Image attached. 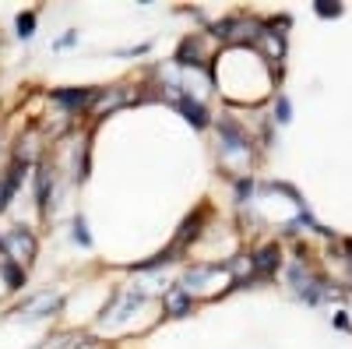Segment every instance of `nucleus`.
I'll return each mask as SVG.
<instances>
[{
	"instance_id": "11",
	"label": "nucleus",
	"mask_w": 352,
	"mask_h": 349,
	"mask_svg": "<svg viewBox=\"0 0 352 349\" xmlns=\"http://www.w3.org/2000/svg\"><path fill=\"white\" fill-rule=\"evenodd\" d=\"M204 222H208V212L204 209H194L184 222H180V229H176V240H173V247H180V251H187L201 233H204Z\"/></svg>"
},
{
	"instance_id": "22",
	"label": "nucleus",
	"mask_w": 352,
	"mask_h": 349,
	"mask_svg": "<svg viewBox=\"0 0 352 349\" xmlns=\"http://www.w3.org/2000/svg\"><path fill=\"white\" fill-rule=\"evenodd\" d=\"M148 53H152V39L138 43V46H127V50H113V56H120V61H138V56H148Z\"/></svg>"
},
{
	"instance_id": "17",
	"label": "nucleus",
	"mask_w": 352,
	"mask_h": 349,
	"mask_svg": "<svg viewBox=\"0 0 352 349\" xmlns=\"http://www.w3.org/2000/svg\"><path fill=\"white\" fill-rule=\"evenodd\" d=\"M124 99H127V96H124L120 89H109V92H99V99H96V106H92V116H96V120H106V116H109L113 109H120V106H127Z\"/></svg>"
},
{
	"instance_id": "20",
	"label": "nucleus",
	"mask_w": 352,
	"mask_h": 349,
	"mask_svg": "<svg viewBox=\"0 0 352 349\" xmlns=\"http://www.w3.org/2000/svg\"><path fill=\"white\" fill-rule=\"evenodd\" d=\"M71 237H74L78 247H92V233H88L85 215H74V219H71Z\"/></svg>"
},
{
	"instance_id": "12",
	"label": "nucleus",
	"mask_w": 352,
	"mask_h": 349,
	"mask_svg": "<svg viewBox=\"0 0 352 349\" xmlns=\"http://www.w3.org/2000/svg\"><path fill=\"white\" fill-rule=\"evenodd\" d=\"M173 106H176V113H180V116H184V120H187L194 131H204V127L212 124V113H208V106L197 103V99H190V96H180Z\"/></svg>"
},
{
	"instance_id": "1",
	"label": "nucleus",
	"mask_w": 352,
	"mask_h": 349,
	"mask_svg": "<svg viewBox=\"0 0 352 349\" xmlns=\"http://www.w3.org/2000/svg\"><path fill=\"white\" fill-rule=\"evenodd\" d=\"M264 32V21L254 14H236V18H219L208 25V36L222 39L229 50H254V43Z\"/></svg>"
},
{
	"instance_id": "21",
	"label": "nucleus",
	"mask_w": 352,
	"mask_h": 349,
	"mask_svg": "<svg viewBox=\"0 0 352 349\" xmlns=\"http://www.w3.org/2000/svg\"><path fill=\"white\" fill-rule=\"evenodd\" d=\"M36 28H39V21H36V14H32V11L18 14V21H14V32H18V39H32V36H36Z\"/></svg>"
},
{
	"instance_id": "6",
	"label": "nucleus",
	"mask_w": 352,
	"mask_h": 349,
	"mask_svg": "<svg viewBox=\"0 0 352 349\" xmlns=\"http://www.w3.org/2000/svg\"><path fill=\"white\" fill-rule=\"evenodd\" d=\"M14 159L25 162V166H32V169L43 162V127H28V131L18 134V141H14Z\"/></svg>"
},
{
	"instance_id": "15",
	"label": "nucleus",
	"mask_w": 352,
	"mask_h": 349,
	"mask_svg": "<svg viewBox=\"0 0 352 349\" xmlns=\"http://www.w3.org/2000/svg\"><path fill=\"white\" fill-rule=\"evenodd\" d=\"M60 307H64V297L50 293V297H39V300H32V304L18 307V317H25V321H39V317H53Z\"/></svg>"
},
{
	"instance_id": "25",
	"label": "nucleus",
	"mask_w": 352,
	"mask_h": 349,
	"mask_svg": "<svg viewBox=\"0 0 352 349\" xmlns=\"http://www.w3.org/2000/svg\"><path fill=\"white\" fill-rule=\"evenodd\" d=\"M74 43H78V32L71 28V32H64V36H56V39H53V53H64V50H71Z\"/></svg>"
},
{
	"instance_id": "14",
	"label": "nucleus",
	"mask_w": 352,
	"mask_h": 349,
	"mask_svg": "<svg viewBox=\"0 0 352 349\" xmlns=\"http://www.w3.org/2000/svg\"><path fill=\"white\" fill-rule=\"evenodd\" d=\"M222 272H226V268H215V265H194V268H187V272L180 275V286L194 297V293H204V289H208V282H212L215 275H222Z\"/></svg>"
},
{
	"instance_id": "24",
	"label": "nucleus",
	"mask_w": 352,
	"mask_h": 349,
	"mask_svg": "<svg viewBox=\"0 0 352 349\" xmlns=\"http://www.w3.org/2000/svg\"><path fill=\"white\" fill-rule=\"evenodd\" d=\"M232 187H236V201L243 205V201H247V198L254 194V187H257V184H254L250 177H236V184H232Z\"/></svg>"
},
{
	"instance_id": "18",
	"label": "nucleus",
	"mask_w": 352,
	"mask_h": 349,
	"mask_svg": "<svg viewBox=\"0 0 352 349\" xmlns=\"http://www.w3.org/2000/svg\"><path fill=\"white\" fill-rule=\"evenodd\" d=\"M180 254H184L180 247H166L162 254H155V257H148V261H138V265H134V272H141V275H144V272H155V268H166V265H173V261L180 257Z\"/></svg>"
},
{
	"instance_id": "2",
	"label": "nucleus",
	"mask_w": 352,
	"mask_h": 349,
	"mask_svg": "<svg viewBox=\"0 0 352 349\" xmlns=\"http://www.w3.org/2000/svg\"><path fill=\"white\" fill-rule=\"evenodd\" d=\"M152 297H148V289H124V293H116L109 304H106V310H102V317H99V325L102 328H116V325H127L131 317L148 304Z\"/></svg>"
},
{
	"instance_id": "19",
	"label": "nucleus",
	"mask_w": 352,
	"mask_h": 349,
	"mask_svg": "<svg viewBox=\"0 0 352 349\" xmlns=\"http://www.w3.org/2000/svg\"><path fill=\"white\" fill-rule=\"evenodd\" d=\"M314 14L324 18V21H335V18L345 14V8L338 4V0H314Z\"/></svg>"
},
{
	"instance_id": "7",
	"label": "nucleus",
	"mask_w": 352,
	"mask_h": 349,
	"mask_svg": "<svg viewBox=\"0 0 352 349\" xmlns=\"http://www.w3.org/2000/svg\"><path fill=\"white\" fill-rule=\"evenodd\" d=\"M96 99H99L96 89H53L50 92V103L64 113H78L85 106H96Z\"/></svg>"
},
{
	"instance_id": "28",
	"label": "nucleus",
	"mask_w": 352,
	"mask_h": 349,
	"mask_svg": "<svg viewBox=\"0 0 352 349\" xmlns=\"http://www.w3.org/2000/svg\"><path fill=\"white\" fill-rule=\"evenodd\" d=\"M36 349H67V335H50V339L39 342Z\"/></svg>"
},
{
	"instance_id": "3",
	"label": "nucleus",
	"mask_w": 352,
	"mask_h": 349,
	"mask_svg": "<svg viewBox=\"0 0 352 349\" xmlns=\"http://www.w3.org/2000/svg\"><path fill=\"white\" fill-rule=\"evenodd\" d=\"M219 145H222L226 159L250 162V156H254V141L247 138V131L240 124H232V120H219Z\"/></svg>"
},
{
	"instance_id": "23",
	"label": "nucleus",
	"mask_w": 352,
	"mask_h": 349,
	"mask_svg": "<svg viewBox=\"0 0 352 349\" xmlns=\"http://www.w3.org/2000/svg\"><path fill=\"white\" fill-rule=\"evenodd\" d=\"M275 124H282V127H285V124H292V103H289L285 96H278V99H275Z\"/></svg>"
},
{
	"instance_id": "4",
	"label": "nucleus",
	"mask_w": 352,
	"mask_h": 349,
	"mask_svg": "<svg viewBox=\"0 0 352 349\" xmlns=\"http://www.w3.org/2000/svg\"><path fill=\"white\" fill-rule=\"evenodd\" d=\"M4 244H8V257L18 261L21 268H28L36 261V233L28 229V226H11Z\"/></svg>"
},
{
	"instance_id": "9",
	"label": "nucleus",
	"mask_w": 352,
	"mask_h": 349,
	"mask_svg": "<svg viewBox=\"0 0 352 349\" xmlns=\"http://www.w3.org/2000/svg\"><path fill=\"white\" fill-rule=\"evenodd\" d=\"M173 64L180 67H208V53H204V39L201 36H187L173 53Z\"/></svg>"
},
{
	"instance_id": "5",
	"label": "nucleus",
	"mask_w": 352,
	"mask_h": 349,
	"mask_svg": "<svg viewBox=\"0 0 352 349\" xmlns=\"http://www.w3.org/2000/svg\"><path fill=\"white\" fill-rule=\"evenodd\" d=\"M254 50H257V56H261V61L268 64L272 71H282V61H285V53H289L282 32H275V28L264 25V32H261V39L254 43Z\"/></svg>"
},
{
	"instance_id": "16",
	"label": "nucleus",
	"mask_w": 352,
	"mask_h": 349,
	"mask_svg": "<svg viewBox=\"0 0 352 349\" xmlns=\"http://www.w3.org/2000/svg\"><path fill=\"white\" fill-rule=\"evenodd\" d=\"M0 282H4L8 293H14V289H21V286L28 282V275H25V268L18 265V261H11V257H0Z\"/></svg>"
},
{
	"instance_id": "10",
	"label": "nucleus",
	"mask_w": 352,
	"mask_h": 349,
	"mask_svg": "<svg viewBox=\"0 0 352 349\" xmlns=\"http://www.w3.org/2000/svg\"><path fill=\"white\" fill-rule=\"evenodd\" d=\"M32 194H36V209L46 215L50 212V198H53V166L46 159L32 169Z\"/></svg>"
},
{
	"instance_id": "8",
	"label": "nucleus",
	"mask_w": 352,
	"mask_h": 349,
	"mask_svg": "<svg viewBox=\"0 0 352 349\" xmlns=\"http://www.w3.org/2000/svg\"><path fill=\"white\" fill-rule=\"evenodd\" d=\"M250 261H254V272L257 279H272L275 272H282V251L278 244H261L250 251Z\"/></svg>"
},
{
	"instance_id": "27",
	"label": "nucleus",
	"mask_w": 352,
	"mask_h": 349,
	"mask_svg": "<svg viewBox=\"0 0 352 349\" xmlns=\"http://www.w3.org/2000/svg\"><path fill=\"white\" fill-rule=\"evenodd\" d=\"M335 328L338 332H352V314L349 310H335Z\"/></svg>"
},
{
	"instance_id": "13",
	"label": "nucleus",
	"mask_w": 352,
	"mask_h": 349,
	"mask_svg": "<svg viewBox=\"0 0 352 349\" xmlns=\"http://www.w3.org/2000/svg\"><path fill=\"white\" fill-rule=\"evenodd\" d=\"M190 310H194V297L184 286H169L162 293V314L166 317H187Z\"/></svg>"
},
{
	"instance_id": "26",
	"label": "nucleus",
	"mask_w": 352,
	"mask_h": 349,
	"mask_svg": "<svg viewBox=\"0 0 352 349\" xmlns=\"http://www.w3.org/2000/svg\"><path fill=\"white\" fill-rule=\"evenodd\" d=\"M264 25H268V28H275V32H289V28H292V18L289 14H275V18H268V21H264Z\"/></svg>"
}]
</instances>
